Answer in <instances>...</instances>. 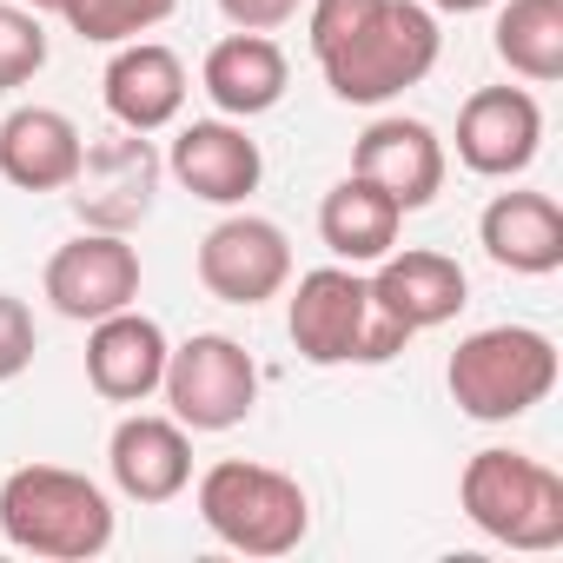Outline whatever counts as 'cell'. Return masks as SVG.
Listing matches in <instances>:
<instances>
[{
    "label": "cell",
    "instance_id": "ba28073f",
    "mask_svg": "<svg viewBox=\"0 0 563 563\" xmlns=\"http://www.w3.org/2000/svg\"><path fill=\"white\" fill-rule=\"evenodd\" d=\"M199 286L219 306H265L292 286V239L258 212H232L199 239Z\"/></svg>",
    "mask_w": 563,
    "mask_h": 563
},
{
    "label": "cell",
    "instance_id": "5b68a950",
    "mask_svg": "<svg viewBox=\"0 0 563 563\" xmlns=\"http://www.w3.org/2000/svg\"><path fill=\"white\" fill-rule=\"evenodd\" d=\"M451 405L477 424H510L556 391V345L537 325H484L444 365Z\"/></svg>",
    "mask_w": 563,
    "mask_h": 563
},
{
    "label": "cell",
    "instance_id": "d6986e66",
    "mask_svg": "<svg viewBox=\"0 0 563 563\" xmlns=\"http://www.w3.org/2000/svg\"><path fill=\"white\" fill-rule=\"evenodd\" d=\"M199 87H206V100H212L225 120H258V113H272L278 100H286L292 60H286V47H278L272 34H225V41L206 54Z\"/></svg>",
    "mask_w": 563,
    "mask_h": 563
},
{
    "label": "cell",
    "instance_id": "ac0fdd59",
    "mask_svg": "<svg viewBox=\"0 0 563 563\" xmlns=\"http://www.w3.org/2000/svg\"><path fill=\"white\" fill-rule=\"evenodd\" d=\"M80 159L87 140L60 107H14L0 120V179L21 192H67Z\"/></svg>",
    "mask_w": 563,
    "mask_h": 563
},
{
    "label": "cell",
    "instance_id": "277c9868",
    "mask_svg": "<svg viewBox=\"0 0 563 563\" xmlns=\"http://www.w3.org/2000/svg\"><path fill=\"white\" fill-rule=\"evenodd\" d=\"M199 517L239 556H292L312 530V497L299 477L272 471V464L219 457L199 477Z\"/></svg>",
    "mask_w": 563,
    "mask_h": 563
},
{
    "label": "cell",
    "instance_id": "2e32d148",
    "mask_svg": "<svg viewBox=\"0 0 563 563\" xmlns=\"http://www.w3.org/2000/svg\"><path fill=\"white\" fill-rule=\"evenodd\" d=\"M166 332H159V319H146V312H107V319H93V332H87V385L107 398V405H146L153 391H159V378H166Z\"/></svg>",
    "mask_w": 563,
    "mask_h": 563
},
{
    "label": "cell",
    "instance_id": "4316f807",
    "mask_svg": "<svg viewBox=\"0 0 563 563\" xmlns=\"http://www.w3.org/2000/svg\"><path fill=\"white\" fill-rule=\"evenodd\" d=\"M431 14H484V8H497V0H424Z\"/></svg>",
    "mask_w": 563,
    "mask_h": 563
},
{
    "label": "cell",
    "instance_id": "d4e9b609",
    "mask_svg": "<svg viewBox=\"0 0 563 563\" xmlns=\"http://www.w3.org/2000/svg\"><path fill=\"white\" fill-rule=\"evenodd\" d=\"M34 352H41V332H34L27 299L0 292V385H14V378L34 365Z\"/></svg>",
    "mask_w": 563,
    "mask_h": 563
},
{
    "label": "cell",
    "instance_id": "7402d4cb",
    "mask_svg": "<svg viewBox=\"0 0 563 563\" xmlns=\"http://www.w3.org/2000/svg\"><path fill=\"white\" fill-rule=\"evenodd\" d=\"M490 47L530 87L563 80V0H497Z\"/></svg>",
    "mask_w": 563,
    "mask_h": 563
},
{
    "label": "cell",
    "instance_id": "8fae6325",
    "mask_svg": "<svg viewBox=\"0 0 563 563\" xmlns=\"http://www.w3.org/2000/svg\"><path fill=\"white\" fill-rule=\"evenodd\" d=\"M352 173L372 179L398 212H424L438 192H444V140L424 126V120H405V113H378L358 146H352Z\"/></svg>",
    "mask_w": 563,
    "mask_h": 563
},
{
    "label": "cell",
    "instance_id": "83f0119b",
    "mask_svg": "<svg viewBox=\"0 0 563 563\" xmlns=\"http://www.w3.org/2000/svg\"><path fill=\"white\" fill-rule=\"evenodd\" d=\"M21 8H34V14H47V8H54V0H21Z\"/></svg>",
    "mask_w": 563,
    "mask_h": 563
},
{
    "label": "cell",
    "instance_id": "603a6c76",
    "mask_svg": "<svg viewBox=\"0 0 563 563\" xmlns=\"http://www.w3.org/2000/svg\"><path fill=\"white\" fill-rule=\"evenodd\" d=\"M173 8H179V0H54V14H60L80 41H93V47L140 41V34H153Z\"/></svg>",
    "mask_w": 563,
    "mask_h": 563
},
{
    "label": "cell",
    "instance_id": "3957f363",
    "mask_svg": "<svg viewBox=\"0 0 563 563\" xmlns=\"http://www.w3.org/2000/svg\"><path fill=\"white\" fill-rule=\"evenodd\" d=\"M286 332H292V352L306 365H385L411 345V332L391 312H378L372 278L358 265L306 272L292 306H286Z\"/></svg>",
    "mask_w": 563,
    "mask_h": 563
},
{
    "label": "cell",
    "instance_id": "9a60e30c",
    "mask_svg": "<svg viewBox=\"0 0 563 563\" xmlns=\"http://www.w3.org/2000/svg\"><path fill=\"white\" fill-rule=\"evenodd\" d=\"M107 471H113L120 497H133V504H173L192 484V438H186L179 418L133 411L107 438Z\"/></svg>",
    "mask_w": 563,
    "mask_h": 563
},
{
    "label": "cell",
    "instance_id": "9c48e42d",
    "mask_svg": "<svg viewBox=\"0 0 563 563\" xmlns=\"http://www.w3.org/2000/svg\"><path fill=\"white\" fill-rule=\"evenodd\" d=\"M41 286H47V299H54L60 319L93 325V319L126 312V306L140 299V252H133L126 232L87 225L80 239H67V245L47 258V278H41Z\"/></svg>",
    "mask_w": 563,
    "mask_h": 563
},
{
    "label": "cell",
    "instance_id": "7c38bea8",
    "mask_svg": "<svg viewBox=\"0 0 563 563\" xmlns=\"http://www.w3.org/2000/svg\"><path fill=\"white\" fill-rule=\"evenodd\" d=\"M166 173L192 192V199H206V206H245L252 192H258V179H265V153H258V140L245 133V120H192V126H179V140H173V153H166Z\"/></svg>",
    "mask_w": 563,
    "mask_h": 563
},
{
    "label": "cell",
    "instance_id": "ffe728a7",
    "mask_svg": "<svg viewBox=\"0 0 563 563\" xmlns=\"http://www.w3.org/2000/svg\"><path fill=\"white\" fill-rule=\"evenodd\" d=\"M477 245L517 278H550L563 265V206L550 192H497L477 212Z\"/></svg>",
    "mask_w": 563,
    "mask_h": 563
},
{
    "label": "cell",
    "instance_id": "7a4b0ae2",
    "mask_svg": "<svg viewBox=\"0 0 563 563\" xmlns=\"http://www.w3.org/2000/svg\"><path fill=\"white\" fill-rule=\"evenodd\" d=\"M0 537L47 563H87L113 543V497L67 464H21L0 484Z\"/></svg>",
    "mask_w": 563,
    "mask_h": 563
},
{
    "label": "cell",
    "instance_id": "44dd1931",
    "mask_svg": "<svg viewBox=\"0 0 563 563\" xmlns=\"http://www.w3.org/2000/svg\"><path fill=\"white\" fill-rule=\"evenodd\" d=\"M398 225H405V212L358 173H345L319 199V239H325V252L339 265H378L398 245Z\"/></svg>",
    "mask_w": 563,
    "mask_h": 563
},
{
    "label": "cell",
    "instance_id": "e0dca14e",
    "mask_svg": "<svg viewBox=\"0 0 563 563\" xmlns=\"http://www.w3.org/2000/svg\"><path fill=\"white\" fill-rule=\"evenodd\" d=\"M100 93H107V113L126 133H159L186 107V60L166 41H120L113 60H107Z\"/></svg>",
    "mask_w": 563,
    "mask_h": 563
},
{
    "label": "cell",
    "instance_id": "6da1fadb",
    "mask_svg": "<svg viewBox=\"0 0 563 563\" xmlns=\"http://www.w3.org/2000/svg\"><path fill=\"white\" fill-rule=\"evenodd\" d=\"M312 60L345 107H385L418 87L438 54V14L424 0H312Z\"/></svg>",
    "mask_w": 563,
    "mask_h": 563
},
{
    "label": "cell",
    "instance_id": "30bf717a",
    "mask_svg": "<svg viewBox=\"0 0 563 563\" xmlns=\"http://www.w3.org/2000/svg\"><path fill=\"white\" fill-rule=\"evenodd\" d=\"M543 146V107L523 87H477L457 107V159L477 179H517L530 173Z\"/></svg>",
    "mask_w": 563,
    "mask_h": 563
},
{
    "label": "cell",
    "instance_id": "5bb4252c",
    "mask_svg": "<svg viewBox=\"0 0 563 563\" xmlns=\"http://www.w3.org/2000/svg\"><path fill=\"white\" fill-rule=\"evenodd\" d=\"M372 299H378V312H391L411 339L418 332H438V325H451L457 312H464V299H471V286H464V265L451 258V252H431V245H391L385 258H378V272H372Z\"/></svg>",
    "mask_w": 563,
    "mask_h": 563
},
{
    "label": "cell",
    "instance_id": "4fadbf2b",
    "mask_svg": "<svg viewBox=\"0 0 563 563\" xmlns=\"http://www.w3.org/2000/svg\"><path fill=\"white\" fill-rule=\"evenodd\" d=\"M153 186H159V153L146 146V133H120L107 146H87V159H80L67 192H74L87 225L133 232L153 212Z\"/></svg>",
    "mask_w": 563,
    "mask_h": 563
},
{
    "label": "cell",
    "instance_id": "484cf974",
    "mask_svg": "<svg viewBox=\"0 0 563 563\" xmlns=\"http://www.w3.org/2000/svg\"><path fill=\"white\" fill-rule=\"evenodd\" d=\"M306 0H219V14L239 27V34H278L286 21H299Z\"/></svg>",
    "mask_w": 563,
    "mask_h": 563
},
{
    "label": "cell",
    "instance_id": "52a82bcc",
    "mask_svg": "<svg viewBox=\"0 0 563 563\" xmlns=\"http://www.w3.org/2000/svg\"><path fill=\"white\" fill-rule=\"evenodd\" d=\"M173 418L186 431H232L252 418L258 405V365L239 339L225 332H192L186 345L166 352V378H159Z\"/></svg>",
    "mask_w": 563,
    "mask_h": 563
},
{
    "label": "cell",
    "instance_id": "cb8c5ba5",
    "mask_svg": "<svg viewBox=\"0 0 563 563\" xmlns=\"http://www.w3.org/2000/svg\"><path fill=\"white\" fill-rule=\"evenodd\" d=\"M41 67H47V27H41V14L21 8V0H0V93L27 87Z\"/></svg>",
    "mask_w": 563,
    "mask_h": 563
},
{
    "label": "cell",
    "instance_id": "8992f818",
    "mask_svg": "<svg viewBox=\"0 0 563 563\" xmlns=\"http://www.w3.org/2000/svg\"><path fill=\"white\" fill-rule=\"evenodd\" d=\"M457 504L504 550H556L563 543V477L530 451H504V444L477 451L457 477Z\"/></svg>",
    "mask_w": 563,
    "mask_h": 563
}]
</instances>
